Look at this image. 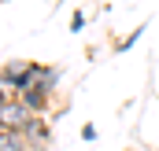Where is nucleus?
Here are the masks:
<instances>
[{
	"label": "nucleus",
	"instance_id": "nucleus-3",
	"mask_svg": "<svg viewBox=\"0 0 159 151\" xmlns=\"http://www.w3.org/2000/svg\"><path fill=\"white\" fill-rule=\"evenodd\" d=\"M15 100H19L30 114H44V111H48V103H52V92H44L41 85H30V88H22Z\"/></svg>",
	"mask_w": 159,
	"mask_h": 151
},
{
	"label": "nucleus",
	"instance_id": "nucleus-4",
	"mask_svg": "<svg viewBox=\"0 0 159 151\" xmlns=\"http://www.w3.org/2000/svg\"><path fill=\"white\" fill-rule=\"evenodd\" d=\"M34 114L26 111L19 100H7V107H4V114H0V129H11V133H22V125L30 122Z\"/></svg>",
	"mask_w": 159,
	"mask_h": 151
},
{
	"label": "nucleus",
	"instance_id": "nucleus-8",
	"mask_svg": "<svg viewBox=\"0 0 159 151\" xmlns=\"http://www.w3.org/2000/svg\"><path fill=\"white\" fill-rule=\"evenodd\" d=\"M7 100H15V96H11V92H7V88L0 85V114H4V107H7Z\"/></svg>",
	"mask_w": 159,
	"mask_h": 151
},
{
	"label": "nucleus",
	"instance_id": "nucleus-1",
	"mask_svg": "<svg viewBox=\"0 0 159 151\" xmlns=\"http://www.w3.org/2000/svg\"><path fill=\"white\" fill-rule=\"evenodd\" d=\"M37 67H41V63H34V59H7V63L0 67V85H4L11 96H19L22 88H30V85H34Z\"/></svg>",
	"mask_w": 159,
	"mask_h": 151
},
{
	"label": "nucleus",
	"instance_id": "nucleus-5",
	"mask_svg": "<svg viewBox=\"0 0 159 151\" xmlns=\"http://www.w3.org/2000/svg\"><path fill=\"white\" fill-rule=\"evenodd\" d=\"M141 37H144V26H137V30H133V33H129L126 41H119V52H129V48H133V44H137Z\"/></svg>",
	"mask_w": 159,
	"mask_h": 151
},
{
	"label": "nucleus",
	"instance_id": "nucleus-7",
	"mask_svg": "<svg viewBox=\"0 0 159 151\" xmlns=\"http://www.w3.org/2000/svg\"><path fill=\"white\" fill-rule=\"evenodd\" d=\"M81 140H96V125H81Z\"/></svg>",
	"mask_w": 159,
	"mask_h": 151
},
{
	"label": "nucleus",
	"instance_id": "nucleus-6",
	"mask_svg": "<svg viewBox=\"0 0 159 151\" xmlns=\"http://www.w3.org/2000/svg\"><path fill=\"white\" fill-rule=\"evenodd\" d=\"M81 26H85V11H74V19H70V30H74V33H78Z\"/></svg>",
	"mask_w": 159,
	"mask_h": 151
},
{
	"label": "nucleus",
	"instance_id": "nucleus-2",
	"mask_svg": "<svg viewBox=\"0 0 159 151\" xmlns=\"http://www.w3.org/2000/svg\"><path fill=\"white\" fill-rule=\"evenodd\" d=\"M22 136H26L34 148H44V151H48V140H52V125H48V118H44V114H34V118L22 125Z\"/></svg>",
	"mask_w": 159,
	"mask_h": 151
}]
</instances>
